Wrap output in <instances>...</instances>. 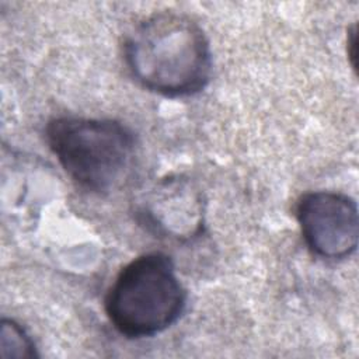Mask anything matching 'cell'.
I'll return each mask as SVG.
<instances>
[{"label": "cell", "mask_w": 359, "mask_h": 359, "mask_svg": "<svg viewBox=\"0 0 359 359\" xmlns=\"http://www.w3.org/2000/svg\"><path fill=\"white\" fill-rule=\"evenodd\" d=\"M296 219L307 248L320 258L342 259L358 247V206L342 192L304 194L296 205Z\"/></svg>", "instance_id": "277c9868"}, {"label": "cell", "mask_w": 359, "mask_h": 359, "mask_svg": "<svg viewBox=\"0 0 359 359\" xmlns=\"http://www.w3.org/2000/svg\"><path fill=\"white\" fill-rule=\"evenodd\" d=\"M147 208H143L146 223L156 231L174 238H189L201 231V195L187 181L164 180L153 189Z\"/></svg>", "instance_id": "5b68a950"}, {"label": "cell", "mask_w": 359, "mask_h": 359, "mask_svg": "<svg viewBox=\"0 0 359 359\" xmlns=\"http://www.w3.org/2000/svg\"><path fill=\"white\" fill-rule=\"evenodd\" d=\"M45 137L69 177L100 194L123 180L136 147L133 132L115 119L57 116L48 122Z\"/></svg>", "instance_id": "3957f363"}, {"label": "cell", "mask_w": 359, "mask_h": 359, "mask_svg": "<svg viewBox=\"0 0 359 359\" xmlns=\"http://www.w3.org/2000/svg\"><path fill=\"white\" fill-rule=\"evenodd\" d=\"M1 348L3 351L11 348V356L31 358L35 356V345L25 334L24 328L13 320H3L1 323Z\"/></svg>", "instance_id": "8992f818"}, {"label": "cell", "mask_w": 359, "mask_h": 359, "mask_svg": "<svg viewBox=\"0 0 359 359\" xmlns=\"http://www.w3.org/2000/svg\"><path fill=\"white\" fill-rule=\"evenodd\" d=\"M123 59L140 86L165 97L194 95L212 76L206 34L191 17L175 11L140 20L125 38Z\"/></svg>", "instance_id": "6da1fadb"}, {"label": "cell", "mask_w": 359, "mask_h": 359, "mask_svg": "<svg viewBox=\"0 0 359 359\" xmlns=\"http://www.w3.org/2000/svg\"><path fill=\"white\" fill-rule=\"evenodd\" d=\"M187 290L174 262L163 252H147L126 264L105 296V313L126 338L153 337L184 313Z\"/></svg>", "instance_id": "7a4b0ae2"}]
</instances>
